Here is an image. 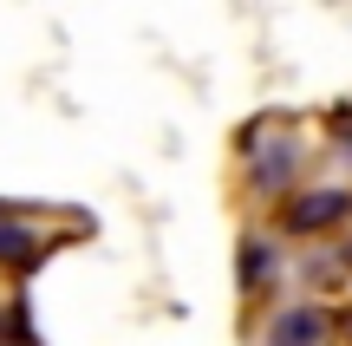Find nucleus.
<instances>
[{"instance_id": "6", "label": "nucleus", "mask_w": 352, "mask_h": 346, "mask_svg": "<svg viewBox=\"0 0 352 346\" xmlns=\"http://www.w3.org/2000/svg\"><path fill=\"white\" fill-rule=\"evenodd\" d=\"M0 346H33V327H26V314H0Z\"/></svg>"}, {"instance_id": "2", "label": "nucleus", "mask_w": 352, "mask_h": 346, "mask_svg": "<svg viewBox=\"0 0 352 346\" xmlns=\"http://www.w3.org/2000/svg\"><path fill=\"white\" fill-rule=\"evenodd\" d=\"M267 346H327V314H314V307L280 314V321L267 327Z\"/></svg>"}, {"instance_id": "1", "label": "nucleus", "mask_w": 352, "mask_h": 346, "mask_svg": "<svg viewBox=\"0 0 352 346\" xmlns=\"http://www.w3.org/2000/svg\"><path fill=\"white\" fill-rule=\"evenodd\" d=\"M346 209H352V196H346V190H314V196H300V203H294L287 229H294V235H320L327 222H340Z\"/></svg>"}, {"instance_id": "5", "label": "nucleus", "mask_w": 352, "mask_h": 346, "mask_svg": "<svg viewBox=\"0 0 352 346\" xmlns=\"http://www.w3.org/2000/svg\"><path fill=\"white\" fill-rule=\"evenodd\" d=\"M267 274H274V248H267L261 235H248V242H241V288H261Z\"/></svg>"}, {"instance_id": "3", "label": "nucleus", "mask_w": 352, "mask_h": 346, "mask_svg": "<svg viewBox=\"0 0 352 346\" xmlns=\"http://www.w3.org/2000/svg\"><path fill=\"white\" fill-rule=\"evenodd\" d=\"M294 164H300V151H294L287 138H274L267 151H254V190H287Z\"/></svg>"}, {"instance_id": "4", "label": "nucleus", "mask_w": 352, "mask_h": 346, "mask_svg": "<svg viewBox=\"0 0 352 346\" xmlns=\"http://www.w3.org/2000/svg\"><path fill=\"white\" fill-rule=\"evenodd\" d=\"M0 261H20V268H33L39 261V242L26 222H0Z\"/></svg>"}]
</instances>
